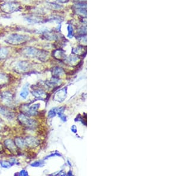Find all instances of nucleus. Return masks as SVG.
Instances as JSON below:
<instances>
[{"label":"nucleus","instance_id":"obj_15","mask_svg":"<svg viewBox=\"0 0 178 176\" xmlns=\"http://www.w3.org/2000/svg\"><path fill=\"white\" fill-rule=\"evenodd\" d=\"M53 55L55 58L58 59H64L66 58L65 53L61 50H57L54 52Z\"/></svg>","mask_w":178,"mask_h":176},{"label":"nucleus","instance_id":"obj_20","mask_svg":"<svg viewBox=\"0 0 178 176\" xmlns=\"http://www.w3.org/2000/svg\"><path fill=\"white\" fill-rule=\"evenodd\" d=\"M64 72V70L61 68H59V67H55L53 69V71H52V73H53V75H54L55 77H59L61 75H62Z\"/></svg>","mask_w":178,"mask_h":176},{"label":"nucleus","instance_id":"obj_30","mask_svg":"<svg viewBox=\"0 0 178 176\" xmlns=\"http://www.w3.org/2000/svg\"><path fill=\"white\" fill-rule=\"evenodd\" d=\"M76 1H83V0H76Z\"/></svg>","mask_w":178,"mask_h":176},{"label":"nucleus","instance_id":"obj_25","mask_svg":"<svg viewBox=\"0 0 178 176\" xmlns=\"http://www.w3.org/2000/svg\"><path fill=\"white\" fill-rule=\"evenodd\" d=\"M49 7H51L52 9H60L61 8V7L59 5L57 4H49Z\"/></svg>","mask_w":178,"mask_h":176},{"label":"nucleus","instance_id":"obj_10","mask_svg":"<svg viewBox=\"0 0 178 176\" xmlns=\"http://www.w3.org/2000/svg\"><path fill=\"white\" fill-rule=\"evenodd\" d=\"M24 19L26 20L27 22L29 23H32V24H37V23H40L42 22V19L37 16H28L26 17H25Z\"/></svg>","mask_w":178,"mask_h":176},{"label":"nucleus","instance_id":"obj_28","mask_svg":"<svg viewBox=\"0 0 178 176\" xmlns=\"http://www.w3.org/2000/svg\"><path fill=\"white\" fill-rule=\"evenodd\" d=\"M2 150H3V148H2V146H1V145H0V152H1Z\"/></svg>","mask_w":178,"mask_h":176},{"label":"nucleus","instance_id":"obj_12","mask_svg":"<svg viewBox=\"0 0 178 176\" xmlns=\"http://www.w3.org/2000/svg\"><path fill=\"white\" fill-rule=\"evenodd\" d=\"M6 146L10 151L11 152H14L16 151V148L17 146L16 145L15 143L10 139H7L4 142Z\"/></svg>","mask_w":178,"mask_h":176},{"label":"nucleus","instance_id":"obj_31","mask_svg":"<svg viewBox=\"0 0 178 176\" xmlns=\"http://www.w3.org/2000/svg\"><path fill=\"white\" fill-rule=\"evenodd\" d=\"M0 129H1V127H0Z\"/></svg>","mask_w":178,"mask_h":176},{"label":"nucleus","instance_id":"obj_8","mask_svg":"<svg viewBox=\"0 0 178 176\" xmlns=\"http://www.w3.org/2000/svg\"><path fill=\"white\" fill-rule=\"evenodd\" d=\"M0 114L2 115L7 119H13L14 117V114L11 110L7 109L6 107H0Z\"/></svg>","mask_w":178,"mask_h":176},{"label":"nucleus","instance_id":"obj_29","mask_svg":"<svg viewBox=\"0 0 178 176\" xmlns=\"http://www.w3.org/2000/svg\"><path fill=\"white\" fill-rule=\"evenodd\" d=\"M6 1H16V0H6Z\"/></svg>","mask_w":178,"mask_h":176},{"label":"nucleus","instance_id":"obj_4","mask_svg":"<svg viewBox=\"0 0 178 176\" xmlns=\"http://www.w3.org/2000/svg\"><path fill=\"white\" fill-rule=\"evenodd\" d=\"M40 107L39 104H35L30 106L28 105H23L20 107V110L26 116H35L38 113V110Z\"/></svg>","mask_w":178,"mask_h":176},{"label":"nucleus","instance_id":"obj_24","mask_svg":"<svg viewBox=\"0 0 178 176\" xmlns=\"http://www.w3.org/2000/svg\"><path fill=\"white\" fill-rule=\"evenodd\" d=\"M42 165H43V163L42 161H36L31 164V165L33 167H39V166H42Z\"/></svg>","mask_w":178,"mask_h":176},{"label":"nucleus","instance_id":"obj_22","mask_svg":"<svg viewBox=\"0 0 178 176\" xmlns=\"http://www.w3.org/2000/svg\"><path fill=\"white\" fill-rule=\"evenodd\" d=\"M67 30H68V37L69 38H71L72 37V32H73V29L72 26L71 25H69L67 28Z\"/></svg>","mask_w":178,"mask_h":176},{"label":"nucleus","instance_id":"obj_9","mask_svg":"<svg viewBox=\"0 0 178 176\" xmlns=\"http://www.w3.org/2000/svg\"><path fill=\"white\" fill-rule=\"evenodd\" d=\"M1 98L5 103L10 104L13 101V95L8 91L3 92L1 94Z\"/></svg>","mask_w":178,"mask_h":176},{"label":"nucleus","instance_id":"obj_2","mask_svg":"<svg viewBox=\"0 0 178 176\" xmlns=\"http://www.w3.org/2000/svg\"><path fill=\"white\" fill-rule=\"evenodd\" d=\"M29 37L27 35L21 34H11L9 35L6 39V42L7 43L17 45L26 42L29 40Z\"/></svg>","mask_w":178,"mask_h":176},{"label":"nucleus","instance_id":"obj_23","mask_svg":"<svg viewBox=\"0 0 178 176\" xmlns=\"http://www.w3.org/2000/svg\"><path fill=\"white\" fill-rule=\"evenodd\" d=\"M56 114H57V110L55 109H53L49 111L48 116L50 117H53L56 115Z\"/></svg>","mask_w":178,"mask_h":176},{"label":"nucleus","instance_id":"obj_14","mask_svg":"<svg viewBox=\"0 0 178 176\" xmlns=\"http://www.w3.org/2000/svg\"><path fill=\"white\" fill-rule=\"evenodd\" d=\"M16 163V160L11 159L9 161H1L0 164L4 168H9Z\"/></svg>","mask_w":178,"mask_h":176},{"label":"nucleus","instance_id":"obj_5","mask_svg":"<svg viewBox=\"0 0 178 176\" xmlns=\"http://www.w3.org/2000/svg\"><path fill=\"white\" fill-rule=\"evenodd\" d=\"M1 8L5 13H11L17 11L20 8V5L13 2L6 3L1 6Z\"/></svg>","mask_w":178,"mask_h":176},{"label":"nucleus","instance_id":"obj_6","mask_svg":"<svg viewBox=\"0 0 178 176\" xmlns=\"http://www.w3.org/2000/svg\"><path fill=\"white\" fill-rule=\"evenodd\" d=\"M30 64L27 61H21L17 64L15 66V69L17 72H24L30 69Z\"/></svg>","mask_w":178,"mask_h":176},{"label":"nucleus","instance_id":"obj_13","mask_svg":"<svg viewBox=\"0 0 178 176\" xmlns=\"http://www.w3.org/2000/svg\"><path fill=\"white\" fill-rule=\"evenodd\" d=\"M66 93H67V91L65 90V88L62 89L56 94V95L55 96V98L56 99V100H57V101L62 102L66 96Z\"/></svg>","mask_w":178,"mask_h":176},{"label":"nucleus","instance_id":"obj_3","mask_svg":"<svg viewBox=\"0 0 178 176\" xmlns=\"http://www.w3.org/2000/svg\"><path fill=\"white\" fill-rule=\"evenodd\" d=\"M18 119L21 124L29 129H35L37 126V122L36 120L30 119L24 114H20L18 117Z\"/></svg>","mask_w":178,"mask_h":176},{"label":"nucleus","instance_id":"obj_16","mask_svg":"<svg viewBox=\"0 0 178 176\" xmlns=\"http://www.w3.org/2000/svg\"><path fill=\"white\" fill-rule=\"evenodd\" d=\"M15 144L17 146V147H18L20 148H23L26 146V144H25L24 139H22L21 138H16L15 139Z\"/></svg>","mask_w":178,"mask_h":176},{"label":"nucleus","instance_id":"obj_27","mask_svg":"<svg viewBox=\"0 0 178 176\" xmlns=\"http://www.w3.org/2000/svg\"><path fill=\"white\" fill-rule=\"evenodd\" d=\"M54 1L59 2V3H65L68 1V0H53Z\"/></svg>","mask_w":178,"mask_h":176},{"label":"nucleus","instance_id":"obj_18","mask_svg":"<svg viewBox=\"0 0 178 176\" xmlns=\"http://www.w3.org/2000/svg\"><path fill=\"white\" fill-rule=\"evenodd\" d=\"M29 94V89H28V86H25L22 88V90H21L20 95L22 98H26L28 96Z\"/></svg>","mask_w":178,"mask_h":176},{"label":"nucleus","instance_id":"obj_17","mask_svg":"<svg viewBox=\"0 0 178 176\" xmlns=\"http://www.w3.org/2000/svg\"><path fill=\"white\" fill-rule=\"evenodd\" d=\"M8 49L4 47H0V60L5 59L9 55Z\"/></svg>","mask_w":178,"mask_h":176},{"label":"nucleus","instance_id":"obj_1","mask_svg":"<svg viewBox=\"0 0 178 176\" xmlns=\"http://www.w3.org/2000/svg\"><path fill=\"white\" fill-rule=\"evenodd\" d=\"M23 53L26 57L31 58L36 57L42 61H45L48 57V53L32 47H28L25 49Z\"/></svg>","mask_w":178,"mask_h":176},{"label":"nucleus","instance_id":"obj_19","mask_svg":"<svg viewBox=\"0 0 178 176\" xmlns=\"http://www.w3.org/2000/svg\"><path fill=\"white\" fill-rule=\"evenodd\" d=\"M9 81V78L6 75L0 74V86H3L7 83Z\"/></svg>","mask_w":178,"mask_h":176},{"label":"nucleus","instance_id":"obj_26","mask_svg":"<svg viewBox=\"0 0 178 176\" xmlns=\"http://www.w3.org/2000/svg\"><path fill=\"white\" fill-rule=\"evenodd\" d=\"M18 174L19 175H28V172L26 171V170H21L20 172L18 173Z\"/></svg>","mask_w":178,"mask_h":176},{"label":"nucleus","instance_id":"obj_11","mask_svg":"<svg viewBox=\"0 0 178 176\" xmlns=\"http://www.w3.org/2000/svg\"><path fill=\"white\" fill-rule=\"evenodd\" d=\"M33 95L38 99H45L46 97V93L41 90H35L32 91Z\"/></svg>","mask_w":178,"mask_h":176},{"label":"nucleus","instance_id":"obj_21","mask_svg":"<svg viewBox=\"0 0 178 176\" xmlns=\"http://www.w3.org/2000/svg\"><path fill=\"white\" fill-rule=\"evenodd\" d=\"M77 13L80 15H82L83 16H86L87 14L86 10V8H77Z\"/></svg>","mask_w":178,"mask_h":176},{"label":"nucleus","instance_id":"obj_7","mask_svg":"<svg viewBox=\"0 0 178 176\" xmlns=\"http://www.w3.org/2000/svg\"><path fill=\"white\" fill-rule=\"evenodd\" d=\"M24 139L26 146H29V147H35V146H36L39 144L38 140L34 137L28 136Z\"/></svg>","mask_w":178,"mask_h":176}]
</instances>
